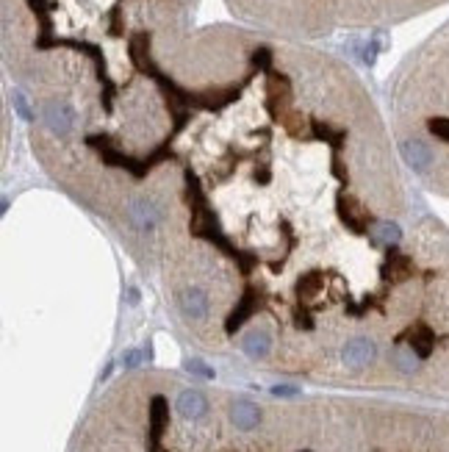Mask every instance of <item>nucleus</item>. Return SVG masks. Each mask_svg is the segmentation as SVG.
I'll use <instances>...</instances> for the list:
<instances>
[{"label":"nucleus","instance_id":"f257e3e1","mask_svg":"<svg viewBox=\"0 0 449 452\" xmlns=\"http://www.w3.org/2000/svg\"><path fill=\"white\" fill-rule=\"evenodd\" d=\"M338 355H341L344 369L363 372V369L374 366V361L380 358V347H378V341L369 339V336H352V339L344 341V347H341Z\"/></svg>","mask_w":449,"mask_h":452},{"label":"nucleus","instance_id":"f03ea898","mask_svg":"<svg viewBox=\"0 0 449 452\" xmlns=\"http://www.w3.org/2000/svg\"><path fill=\"white\" fill-rule=\"evenodd\" d=\"M128 219H130V225L136 231H141V234H150L159 225V219H161V211H159V205L153 203V200H147V197H136V200H130V205H128Z\"/></svg>","mask_w":449,"mask_h":452},{"label":"nucleus","instance_id":"7ed1b4c3","mask_svg":"<svg viewBox=\"0 0 449 452\" xmlns=\"http://www.w3.org/2000/svg\"><path fill=\"white\" fill-rule=\"evenodd\" d=\"M400 150H402V159H405V164H408L411 170H416V172L433 170V164H435V150H433L427 142H422V139H405Z\"/></svg>","mask_w":449,"mask_h":452},{"label":"nucleus","instance_id":"20e7f679","mask_svg":"<svg viewBox=\"0 0 449 452\" xmlns=\"http://www.w3.org/2000/svg\"><path fill=\"white\" fill-rule=\"evenodd\" d=\"M175 411H178L186 422H200V419L208 416L211 403H208V397H205L203 392H197V389H183V392L178 394V400H175Z\"/></svg>","mask_w":449,"mask_h":452},{"label":"nucleus","instance_id":"39448f33","mask_svg":"<svg viewBox=\"0 0 449 452\" xmlns=\"http://www.w3.org/2000/svg\"><path fill=\"white\" fill-rule=\"evenodd\" d=\"M45 122H47V128H50L56 136H69V131H72V125H75V111H72L69 103L53 100V103H47V109H45Z\"/></svg>","mask_w":449,"mask_h":452},{"label":"nucleus","instance_id":"423d86ee","mask_svg":"<svg viewBox=\"0 0 449 452\" xmlns=\"http://www.w3.org/2000/svg\"><path fill=\"white\" fill-rule=\"evenodd\" d=\"M255 308H258V289H255V286H247L244 294H242V300H239V306L233 308V314L228 317V322H224V333L233 336V333L255 314Z\"/></svg>","mask_w":449,"mask_h":452},{"label":"nucleus","instance_id":"0eeeda50","mask_svg":"<svg viewBox=\"0 0 449 452\" xmlns=\"http://www.w3.org/2000/svg\"><path fill=\"white\" fill-rule=\"evenodd\" d=\"M231 422H233L236 430L250 433V430H255V427L261 425V408H258L253 400L239 397V400L231 403Z\"/></svg>","mask_w":449,"mask_h":452},{"label":"nucleus","instance_id":"6e6552de","mask_svg":"<svg viewBox=\"0 0 449 452\" xmlns=\"http://www.w3.org/2000/svg\"><path fill=\"white\" fill-rule=\"evenodd\" d=\"M242 352L250 361H264L272 352V333L266 328H253L242 336Z\"/></svg>","mask_w":449,"mask_h":452},{"label":"nucleus","instance_id":"1a4fd4ad","mask_svg":"<svg viewBox=\"0 0 449 452\" xmlns=\"http://www.w3.org/2000/svg\"><path fill=\"white\" fill-rule=\"evenodd\" d=\"M322 286H325V272H322V269H308L306 275H299V280H297V286H294L297 306H306V308H308V303L322 291Z\"/></svg>","mask_w":449,"mask_h":452},{"label":"nucleus","instance_id":"9d476101","mask_svg":"<svg viewBox=\"0 0 449 452\" xmlns=\"http://www.w3.org/2000/svg\"><path fill=\"white\" fill-rule=\"evenodd\" d=\"M181 311H183L186 319H192V322L205 319V317H208V294H205L203 289H197V286L186 289V291L181 294Z\"/></svg>","mask_w":449,"mask_h":452},{"label":"nucleus","instance_id":"9b49d317","mask_svg":"<svg viewBox=\"0 0 449 452\" xmlns=\"http://www.w3.org/2000/svg\"><path fill=\"white\" fill-rule=\"evenodd\" d=\"M28 9L34 12V17L39 20V39H36V47L45 50L47 42H50V34H53V20H50V3L47 0H25Z\"/></svg>","mask_w":449,"mask_h":452},{"label":"nucleus","instance_id":"f8f14e48","mask_svg":"<svg viewBox=\"0 0 449 452\" xmlns=\"http://www.w3.org/2000/svg\"><path fill=\"white\" fill-rule=\"evenodd\" d=\"M374 236L383 247H400L402 239H405V231L400 228V222H391V219H380L374 225Z\"/></svg>","mask_w":449,"mask_h":452},{"label":"nucleus","instance_id":"ddd939ff","mask_svg":"<svg viewBox=\"0 0 449 452\" xmlns=\"http://www.w3.org/2000/svg\"><path fill=\"white\" fill-rule=\"evenodd\" d=\"M311 133H314V139L327 142V144L333 147V153H341V147H344V142H347V131H333V128L325 125L322 120H311Z\"/></svg>","mask_w":449,"mask_h":452},{"label":"nucleus","instance_id":"4468645a","mask_svg":"<svg viewBox=\"0 0 449 452\" xmlns=\"http://www.w3.org/2000/svg\"><path fill=\"white\" fill-rule=\"evenodd\" d=\"M186 372L194 374V378H203V381H214V369H211L205 361H200V358L186 361Z\"/></svg>","mask_w":449,"mask_h":452},{"label":"nucleus","instance_id":"2eb2a0df","mask_svg":"<svg viewBox=\"0 0 449 452\" xmlns=\"http://www.w3.org/2000/svg\"><path fill=\"white\" fill-rule=\"evenodd\" d=\"M14 111L25 120V122H34V111H31V106H28V100H25V95L23 92H14Z\"/></svg>","mask_w":449,"mask_h":452},{"label":"nucleus","instance_id":"dca6fc26","mask_svg":"<svg viewBox=\"0 0 449 452\" xmlns=\"http://www.w3.org/2000/svg\"><path fill=\"white\" fill-rule=\"evenodd\" d=\"M269 64H272V50H269V47H258V50L253 53V67H255V69H266V72H269V69H272Z\"/></svg>","mask_w":449,"mask_h":452},{"label":"nucleus","instance_id":"f3484780","mask_svg":"<svg viewBox=\"0 0 449 452\" xmlns=\"http://www.w3.org/2000/svg\"><path fill=\"white\" fill-rule=\"evenodd\" d=\"M299 394V389L297 386H286V383H280V386H272V397H280V400H291V397H297Z\"/></svg>","mask_w":449,"mask_h":452},{"label":"nucleus","instance_id":"a211bd4d","mask_svg":"<svg viewBox=\"0 0 449 452\" xmlns=\"http://www.w3.org/2000/svg\"><path fill=\"white\" fill-rule=\"evenodd\" d=\"M122 6L117 3L114 9H111V36H122Z\"/></svg>","mask_w":449,"mask_h":452},{"label":"nucleus","instance_id":"6ab92c4d","mask_svg":"<svg viewBox=\"0 0 449 452\" xmlns=\"http://www.w3.org/2000/svg\"><path fill=\"white\" fill-rule=\"evenodd\" d=\"M141 361H144V355H141L139 350H130V352L122 355V366H125V369H136Z\"/></svg>","mask_w":449,"mask_h":452},{"label":"nucleus","instance_id":"aec40b11","mask_svg":"<svg viewBox=\"0 0 449 452\" xmlns=\"http://www.w3.org/2000/svg\"><path fill=\"white\" fill-rule=\"evenodd\" d=\"M374 56H378V42L371 39V42L363 47V61H366V64H374Z\"/></svg>","mask_w":449,"mask_h":452}]
</instances>
